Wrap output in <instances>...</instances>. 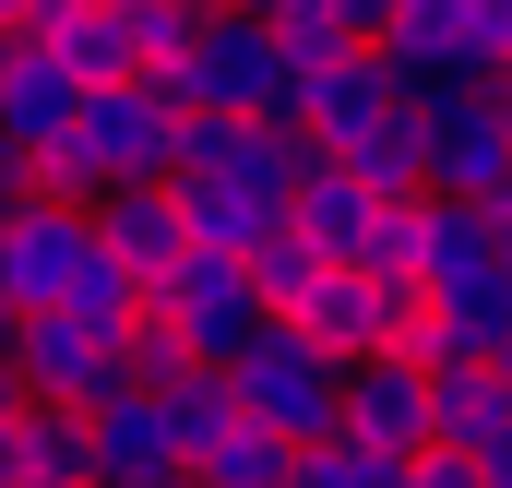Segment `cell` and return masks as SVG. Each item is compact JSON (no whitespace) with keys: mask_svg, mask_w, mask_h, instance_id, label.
<instances>
[{"mask_svg":"<svg viewBox=\"0 0 512 488\" xmlns=\"http://www.w3.org/2000/svg\"><path fill=\"white\" fill-rule=\"evenodd\" d=\"M179 120H191V108H179L155 72H143V84H96L48 155H24V179H36V203H84V215H96L108 191L179 167Z\"/></svg>","mask_w":512,"mask_h":488,"instance_id":"1","label":"cell"},{"mask_svg":"<svg viewBox=\"0 0 512 488\" xmlns=\"http://www.w3.org/2000/svg\"><path fill=\"white\" fill-rule=\"evenodd\" d=\"M155 84L191 108V120H274L298 131V72H286V36L262 24V12H203V36L179 48V60H155Z\"/></svg>","mask_w":512,"mask_h":488,"instance_id":"2","label":"cell"},{"mask_svg":"<svg viewBox=\"0 0 512 488\" xmlns=\"http://www.w3.org/2000/svg\"><path fill=\"white\" fill-rule=\"evenodd\" d=\"M417 120H429V191L512 215V108H501V72H453V84H429Z\"/></svg>","mask_w":512,"mask_h":488,"instance_id":"3","label":"cell"},{"mask_svg":"<svg viewBox=\"0 0 512 488\" xmlns=\"http://www.w3.org/2000/svg\"><path fill=\"white\" fill-rule=\"evenodd\" d=\"M227 393H239V417H262L274 441H334V417H346V358H322L298 322H262L251 346L227 358Z\"/></svg>","mask_w":512,"mask_h":488,"instance_id":"4","label":"cell"},{"mask_svg":"<svg viewBox=\"0 0 512 488\" xmlns=\"http://www.w3.org/2000/svg\"><path fill=\"white\" fill-rule=\"evenodd\" d=\"M143 310H155V322H167V334H179L203 369H227L262 322H274V310L251 298V262H239V250H179V262L143 286Z\"/></svg>","mask_w":512,"mask_h":488,"instance_id":"5","label":"cell"},{"mask_svg":"<svg viewBox=\"0 0 512 488\" xmlns=\"http://www.w3.org/2000/svg\"><path fill=\"white\" fill-rule=\"evenodd\" d=\"M417 322H429V286H417V274H358V262H334V274L310 286V310H298V334H310L322 358H405Z\"/></svg>","mask_w":512,"mask_h":488,"instance_id":"6","label":"cell"},{"mask_svg":"<svg viewBox=\"0 0 512 488\" xmlns=\"http://www.w3.org/2000/svg\"><path fill=\"white\" fill-rule=\"evenodd\" d=\"M0 358L24 381V405H108L120 393V334H96V322H72V310H12V334H0Z\"/></svg>","mask_w":512,"mask_h":488,"instance_id":"7","label":"cell"},{"mask_svg":"<svg viewBox=\"0 0 512 488\" xmlns=\"http://www.w3.org/2000/svg\"><path fill=\"white\" fill-rule=\"evenodd\" d=\"M96 488H155V477H191V441H179V405L155 381H120L96 417Z\"/></svg>","mask_w":512,"mask_h":488,"instance_id":"8","label":"cell"},{"mask_svg":"<svg viewBox=\"0 0 512 488\" xmlns=\"http://www.w3.org/2000/svg\"><path fill=\"white\" fill-rule=\"evenodd\" d=\"M370 60L393 72V96H429V84L477 72V0H405L382 36H370Z\"/></svg>","mask_w":512,"mask_h":488,"instance_id":"9","label":"cell"},{"mask_svg":"<svg viewBox=\"0 0 512 488\" xmlns=\"http://www.w3.org/2000/svg\"><path fill=\"white\" fill-rule=\"evenodd\" d=\"M346 441H370V453H429V369L417 358H346V417H334Z\"/></svg>","mask_w":512,"mask_h":488,"instance_id":"10","label":"cell"},{"mask_svg":"<svg viewBox=\"0 0 512 488\" xmlns=\"http://www.w3.org/2000/svg\"><path fill=\"white\" fill-rule=\"evenodd\" d=\"M501 262V215L489 203H453V191H417L405 203V274L417 286H465Z\"/></svg>","mask_w":512,"mask_h":488,"instance_id":"11","label":"cell"},{"mask_svg":"<svg viewBox=\"0 0 512 488\" xmlns=\"http://www.w3.org/2000/svg\"><path fill=\"white\" fill-rule=\"evenodd\" d=\"M84 108V84H72V60H48L36 36H0V143H24V155H48L60 131Z\"/></svg>","mask_w":512,"mask_h":488,"instance_id":"12","label":"cell"},{"mask_svg":"<svg viewBox=\"0 0 512 488\" xmlns=\"http://www.w3.org/2000/svg\"><path fill=\"white\" fill-rule=\"evenodd\" d=\"M286 227L322 250V262H370V227H382V203L334 167V155H310L298 167V191H286Z\"/></svg>","mask_w":512,"mask_h":488,"instance_id":"13","label":"cell"},{"mask_svg":"<svg viewBox=\"0 0 512 488\" xmlns=\"http://www.w3.org/2000/svg\"><path fill=\"white\" fill-rule=\"evenodd\" d=\"M96 250H120L131 274L155 286V274L191 250V215H179V191H167V179H131V191H108V203H96Z\"/></svg>","mask_w":512,"mask_h":488,"instance_id":"14","label":"cell"},{"mask_svg":"<svg viewBox=\"0 0 512 488\" xmlns=\"http://www.w3.org/2000/svg\"><path fill=\"white\" fill-rule=\"evenodd\" d=\"M393 108H405V96H393V72L370 60V48H358L346 72H322V84H298V143H322V155H346V143H358L370 120H393Z\"/></svg>","mask_w":512,"mask_h":488,"instance_id":"15","label":"cell"},{"mask_svg":"<svg viewBox=\"0 0 512 488\" xmlns=\"http://www.w3.org/2000/svg\"><path fill=\"white\" fill-rule=\"evenodd\" d=\"M12 488H96V429H84V405H24V417H12Z\"/></svg>","mask_w":512,"mask_h":488,"instance_id":"16","label":"cell"},{"mask_svg":"<svg viewBox=\"0 0 512 488\" xmlns=\"http://www.w3.org/2000/svg\"><path fill=\"white\" fill-rule=\"evenodd\" d=\"M334 167H346L370 203H417V191H429V120H417V96H405L393 120H370L346 155H334Z\"/></svg>","mask_w":512,"mask_h":488,"instance_id":"17","label":"cell"},{"mask_svg":"<svg viewBox=\"0 0 512 488\" xmlns=\"http://www.w3.org/2000/svg\"><path fill=\"white\" fill-rule=\"evenodd\" d=\"M286 453H298V441H274L262 417L227 405V417L191 441V477H203V488H286Z\"/></svg>","mask_w":512,"mask_h":488,"instance_id":"18","label":"cell"},{"mask_svg":"<svg viewBox=\"0 0 512 488\" xmlns=\"http://www.w3.org/2000/svg\"><path fill=\"white\" fill-rule=\"evenodd\" d=\"M501 417H512V393H501V369H489V358H465V369H429V441L477 453V441H489Z\"/></svg>","mask_w":512,"mask_h":488,"instance_id":"19","label":"cell"},{"mask_svg":"<svg viewBox=\"0 0 512 488\" xmlns=\"http://www.w3.org/2000/svg\"><path fill=\"white\" fill-rule=\"evenodd\" d=\"M48 60H72V84H84V96H96V84H143V72H155V60H143V36L120 24V0H96Z\"/></svg>","mask_w":512,"mask_h":488,"instance_id":"20","label":"cell"},{"mask_svg":"<svg viewBox=\"0 0 512 488\" xmlns=\"http://www.w3.org/2000/svg\"><path fill=\"white\" fill-rule=\"evenodd\" d=\"M239 262H251V298L274 310V322H298V310H310V286L334 274V262H322V250L298 239V227H274V239H251Z\"/></svg>","mask_w":512,"mask_h":488,"instance_id":"21","label":"cell"},{"mask_svg":"<svg viewBox=\"0 0 512 488\" xmlns=\"http://www.w3.org/2000/svg\"><path fill=\"white\" fill-rule=\"evenodd\" d=\"M286 488H405V453H370V441H298L286 453Z\"/></svg>","mask_w":512,"mask_h":488,"instance_id":"22","label":"cell"},{"mask_svg":"<svg viewBox=\"0 0 512 488\" xmlns=\"http://www.w3.org/2000/svg\"><path fill=\"white\" fill-rule=\"evenodd\" d=\"M60 310H72V322H96V334H120L131 310H143V274H131L120 250H84V262H72V286H60Z\"/></svg>","mask_w":512,"mask_h":488,"instance_id":"23","label":"cell"},{"mask_svg":"<svg viewBox=\"0 0 512 488\" xmlns=\"http://www.w3.org/2000/svg\"><path fill=\"white\" fill-rule=\"evenodd\" d=\"M274 36H286V72H298V84H322V72H346V60L370 48V36H346V24H334L322 0H310V12H286Z\"/></svg>","mask_w":512,"mask_h":488,"instance_id":"24","label":"cell"},{"mask_svg":"<svg viewBox=\"0 0 512 488\" xmlns=\"http://www.w3.org/2000/svg\"><path fill=\"white\" fill-rule=\"evenodd\" d=\"M179 369H203V358H191L155 310H131V322H120V381H179Z\"/></svg>","mask_w":512,"mask_h":488,"instance_id":"25","label":"cell"},{"mask_svg":"<svg viewBox=\"0 0 512 488\" xmlns=\"http://www.w3.org/2000/svg\"><path fill=\"white\" fill-rule=\"evenodd\" d=\"M203 12H215V0H120V24L143 36V60H179V48L203 36Z\"/></svg>","mask_w":512,"mask_h":488,"instance_id":"26","label":"cell"},{"mask_svg":"<svg viewBox=\"0 0 512 488\" xmlns=\"http://www.w3.org/2000/svg\"><path fill=\"white\" fill-rule=\"evenodd\" d=\"M405 488H489V477H477V453H453V441H429V453L405 465Z\"/></svg>","mask_w":512,"mask_h":488,"instance_id":"27","label":"cell"},{"mask_svg":"<svg viewBox=\"0 0 512 488\" xmlns=\"http://www.w3.org/2000/svg\"><path fill=\"white\" fill-rule=\"evenodd\" d=\"M477 72H512V0H477Z\"/></svg>","mask_w":512,"mask_h":488,"instance_id":"28","label":"cell"},{"mask_svg":"<svg viewBox=\"0 0 512 488\" xmlns=\"http://www.w3.org/2000/svg\"><path fill=\"white\" fill-rule=\"evenodd\" d=\"M477 477H489V488H512V417L489 429V441H477Z\"/></svg>","mask_w":512,"mask_h":488,"instance_id":"29","label":"cell"},{"mask_svg":"<svg viewBox=\"0 0 512 488\" xmlns=\"http://www.w3.org/2000/svg\"><path fill=\"white\" fill-rule=\"evenodd\" d=\"M24 191H36V179H24V143H0V215H12Z\"/></svg>","mask_w":512,"mask_h":488,"instance_id":"30","label":"cell"},{"mask_svg":"<svg viewBox=\"0 0 512 488\" xmlns=\"http://www.w3.org/2000/svg\"><path fill=\"white\" fill-rule=\"evenodd\" d=\"M227 12H262V24H286V12H310V0H227Z\"/></svg>","mask_w":512,"mask_h":488,"instance_id":"31","label":"cell"},{"mask_svg":"<svg viewBox=\"0 0 512 488\" xmlns=\"http://www.w3.org/2000/svg\"><path fill=\"white\" fill-rule=\"evenodd\" d=\"M12 417H24V381H12V358H0V429H12Z\"/></svg>","mask_w":512,"mask_h":488,"instance_id":"32","label":"cell"},{"mask_svg":"<svg viewBox=\"0 0 512 488\" xmlns=\"http://www.w3.org/2000/svg\"><path fill=\"white\" fill-rule=\"evenodd\" d=\"M489 369H501V393H512V334H501V346H489Z\"/></svg>","mask_w":512,"mask_h":488,"instance_id":"33","label":"cell"},{"mask_svg":"<svg viewBox=\"0 0 512 488\" xmlns=\"http://www.w3.org/2000/svg\"><path fill=\"white\" fill-rule=\"evenodd\" d=\"M12 24H24V0H0V36H12Z\"/></svg>","mask_w":512,"mask_h":488,"instance_id":"34","label":"cell"},{"mask_svg":"<svg viewBox=\"0 0 512 488\" xmlns=\"http://www.w3.org/2000/svg\"><path fill=\"white\" fill-rule=\"evenodd\" d=\"M155 488H203V477H155Z\"/></svg>","mask_w":512,"mask_h":488,"instance_id":"35","label":"cell"},{"mask_svg":"<svg viewBox=\"0 0 512 488\" xmlns=\"http://www.w3.org/2000/svg\"><path fill=\"white\" fill-rule=\"evenodd\" d=\"M501 108H512V72H501Z\"/></svg>","mask_w":512,"mask_h":488,"instance_id":"36","label":"cell"},{"mask_svg":"<svg viewBox=\"0 0 512 488\" xmlns=\"http://www.w3.org/2000/svg\"><path fill=\"white\" fill-rule=\"evenodd\" d=\"M0 488H12V477H0Z\"/></svg>","mask_w":512,"mask_h":488,"instance_id":"37","label":"cell"}]
</instances>
